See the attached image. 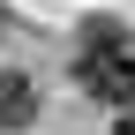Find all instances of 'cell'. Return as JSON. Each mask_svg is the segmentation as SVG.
Instances as JSON below:
<instances>
[{"label":"cell","mask_w":135,"mask_h":135,"mask_svg":"<svg viewBox=\"0 0 135 135\" xmlns=\"http://www.w3.org/2000/svg\"><path fill=\"white\" fill-rule=\"evenodd\" d=\"M128 68H135V38L120 23H105V15H90V23H83V45H75V83L90 98H120L128 105Z\"/></svg>","instance_id":"obj_1"},{"label":"cell","mask_w":135,"mask_h":135,"mask_svg":"<svg viewBox=\"0 0 135 135\" xmlns=\"http://www.w3.org/2000/svg\"><path fill=\"white\" fill-rule=\"evenodd\" d=\"M38 120V90H30V75H0V128H30Z\"/></svg>","instance_id":"obj_2"},{"label":"cell","mask_w":135,"mask_h":135,"mask_svg":"<svg viewBox=\"0 0 135 135\" xmlns=\"http://www.w3.org/2000/svg\"><path fill=\"white\" fill-rule=\"evenodd\" d=\"M128 113H135V68H128Z\"/></svg>","instance_id":"obj_3"},{"label":"cell","mask_w":135,"mask_h":135,"mask_svg":"<svg viewBox=\"0 0 135 135\" xmlns=\"http://www.w3.org/2000/svg\"><path fill=\"white\" fill-rule=\"evenodd\" d=\"M120 135H135V113H128V120H120Z\"/></svg>","instance_id":"obj_4"}]
</instances>
